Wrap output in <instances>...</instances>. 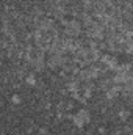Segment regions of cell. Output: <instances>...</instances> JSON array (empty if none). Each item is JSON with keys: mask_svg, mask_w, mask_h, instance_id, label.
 <instances>
[{"mask_svg": "<svg viewBox=\"0 0 133 135\" xmlns=\"http://www.w3.org/2000/svg\"><path fill=\"white\" fill-rule=\"evenodd\" d=\"M39 135H47V129H41L39 131Z\"/></svg>", "mask_w": 133, "mask_h": 135, "instance_id": "8992f818", "label": "cell"}, {"mask_svg": "<svg viewBox=\"0 0 133 135\" xmlns=\"http://www.w3.org/2000/svg\"><path fill=\"white\" fill-rule=\"evenodd\" d=\"M25 83L30 85V86H36V85H38V83H36V77H34V74H28V75L25 77Z\"/></svg>", "mask_w": 133, "mask_h": 135, "instance_id": "3957f363", "label": "cell"}, {"mask_svg": "<svg viewBox=\"0 0 133 135\" xmlns=\"http://www.w3.org/2000/svg\"><path fill=\"white\" fill-rule=\"evenodd\" d=\"M119 116H121V119H127V118H129V112H124V110H122V112L119 113Z\"/></svg>", "mask_w": 133, "mask_h": 135, "instance_id": "5b68a950", "label": "cell"}, {"mask_svg": "<svg viewBox=\"0 0 133 135\" xmlns=\"http://www.w3.org/2000/svg\"><path fill=\"white\" fill-rule=\"evenodd\" d=\"M77 115H78L80 118H83L85 123H89V119H91V115H89V112H88L86 108H80V110L77 112Z\"/></svg>", "mask_w": 133, "mask_h": 135, "instance_id": "6da1fadb", "label": "cell"}, {"mask_svg": "<svg viewBox=\"0 0 133 135\" xmlns=\"http://www.w3.org/2000/svg\"><path fill=\"white\" fill-rule=\"evenodd\" d=\"M11 102H13V104H16V105H19V104H21V96H19V94H13Z\"/></svg>", "mask_w": 133, "mask_h": 135, "instance_id": "277c9868", "label": "cell"}, {"mask_svg": "<svg viewBox=\"0 0 133 135\" xmlns=\"http://www.w3.org/2000/svg\"><path fill=\"white\" fill-rule=\"evenodd\" d=\"M72 121H74V124H75V126H77L78 129H81V127H83V126L86 124V123H85V119H83V118H80V116H78L77 113H75V115L72 116Z\"/></svg>", "mask_w": 133, "mask_h": 135, "instance_id": "7a4b0ae2", "label": "cell"}]
</instances>
